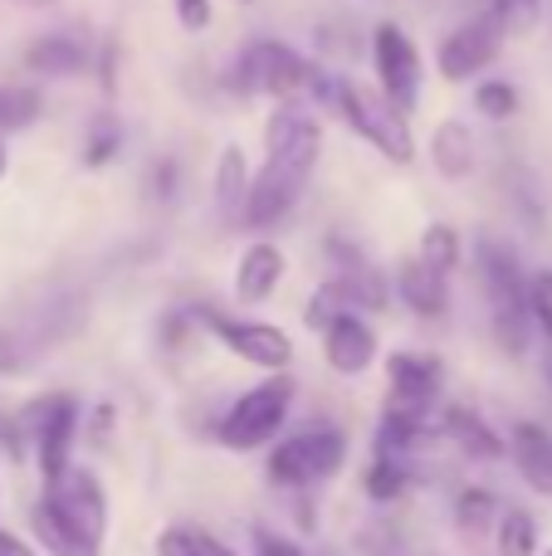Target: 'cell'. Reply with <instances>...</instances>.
<instances>
[{"mask_svg": "<svg viewBox=\"0 0 552 556\" xmlns=\"http://www.w3.org/2000/svg\"><path fill=\"white\" fill-rule=\"evenodd\" d=\"M293 401H299V381L289 371L260 376L254 386H244L240 395L221 405V415L211 420V440L225 454H264L293 420Z\"/></svg>", "mask_w": 552, "mask_h": 556, "instance_id": "277c9868", "label": "cell"}, {"mask_svg": "<svg viewBox=\"0 0 552 556\" xmlns=\"http://www.w3.org/2000/svg\"><path fill=\"white\" fill-rule=\"evenodd\" d=\"M0 556H39V552H35V542H29L25 532H15V528L0 522Z\"/></svg>", "mask_w": 552, "mask_h": 556, "instance_id": "ab89813d", "label": "cell"}, {"mask_svg": "<svg viewBox=\"0 0 552 556\" xmlns=\"http://www.w3.org/2000/svg\"><path fill=\"white\" fill-rule=\"evenodd\" d=\"M323 152V123L303 103H274L264 123V162L250 176L244 230H279L309 191V176Z\"/></svg>", "mask_w": 552, "mask_h": 556, "instance_id": "6da1fadb", "label": "cell"}, {"mask_svg": "<svg viewBox=\"0 0 552 556\" xmlns=\"http://www.w3.org/2000/svg\"><path fill=\"white\" fill-rule=\"evenodd\" d=\"M391 293H397L401 307H406L411 317H421V323H446L450 317V278L426 269L416 254L397 264V274H391Z\"/></svg>", "mask_w": 552, "mask_h": 556, "instance_id": "ffe728a7", "label": "cell"}, {"mask_svg": "<svg viewBox=\"0 0 552 556\" xmlns=\"http://www.w3.org/2000/svg\"><path fill=\"white\" fill-rule=\"evenodd\" d=\"M25 68L39 78H78L88 68V45L68 29H49L25 49Z\"/></svg>", "mask_w": 552, "mask_h": 556, "instance_id": "7402d4cb", "label": "cell"}, {"mask_svg": "<svg viewBox=\"0 0 552 556\" xmlns=\"http://www.w3.org/2000/svg\"><path fill=\"white\" fill-rule=\"evenodd\" d=\"M25 538L35 542L39 556H103L108 547H98L93 538H84V532L74 528V522L64 518V508H59L49 493H39L35 503H29V518H25Z\"/></svg>", "mask_w": 552, "mask_h": 556, "instance_id": "d6986e66", "label": "cell"}, {"mask_svg": "<svg viewBox=\"0 0 552 556\" xmlns=\"http://www.w3.org/2000/svg\"><path fill=\"white\" fill-rule=\"evenodd\" d=\"M309 556H328V552H309Z\"/></svg>", "mask_w": 552, "mask_h": 556, "instance_id": "bcb514c9", "label": "cell"}, {"mask_svg": "<svg viewBox=\"0 0 552 556\" xmlns=\"http://www.w3.org/2000/svg\"><path fill=\"white\" fill-rule=\"evenodd\" d=\"M39 113H45L39 88H29V84H5V88H0V137L35 127Z\"/></svg>", "mask_w": 552, "mask_h": 556, "instance_id": "f1b7e54d", "label": "cell"}, {"mask_svg": "<svg viewBox=\"0 0 552 556\" xmlns=\"http://www.w3.org/2000/svg\"><path fill=\"white\" fill-rule=\"evenodd\" d=\"M440 450V430L436 415H411V410H391L381 405L377 425H372V454H391V459H411Z\"/></svg>", "mask_w": 552, "mask_h": 556, "instance_id": "ac0fdd59", "label": "cell"}, {"mask_svg": "<svg viewBox=\"0 0 552 556\" xmlns=\"http://www.w3.org/2000/svg\"><path fill=\"white\" fill-rule=\"evenodd\" d=\"M528 317H534V332L552 342V269L528 274Z\"/></svg>", "mask_w": 552, "mask_h": 556, "instance_id": "d6a6232c", "label": "cell"}, {"mask_svg": "<svg viewBox=\"0 0 552 556\" xmlns=\"http://www.w3.org/2000/svg\"><path fill=\"white\" fill-rule=\"evenodd\" d=\"M0 459L5 464H29V440L15 410H0Z\"/></svg>", "mask_w": 552, "mask_h": 556, "instance_id": "8d00e7d4", "label": "cell"}, {"mask_svg": "<svg viewBox=\"0 0 552 556\" xmlns=\"http://www.w3.org/2000/svg\"><path fill=\"white\" fill-rule=\"evenodd\" d=\"M5 172H10V152H5V137H0V181H5Z\"/></svg>", "mask_w": 552, "mask_h": 556, "instance_id": "60d3db41", "label": "cell"}, {"mask_svg": "<svg viewBox=\"0 0 552 556\" xmlns=\"http://www.w3.org/2000/svg\"><path fill=\"white\" fill-rule=\"evenodd\" d=\"M489 15H494V25L509 35H528V29L538 25V15H543V0H489Z\"/></svg>", "mask_w": 552, "mask_h": 556, "instance_id": "1f68e13d", "label": "cell"}, {"mask_svg": "<svg viewBox=\"0 0 552 556\" xmlns=\"http://www.w3.org/2000/svg\"><path fill=\"white\" fill-rule=\"evenodd\" d=\"M430 162H436V172L446 181H465L475 172V132L465 123H455V117L440 123L436 137H430Z\"/></svg>", "mask_w": 552, "mask_h": 556, "instance_id": "484cf974", "label": "cell"}, {"mask_svg": "<svg viewBox=\"0 0 552 556\" xmlns=\"http://www.w3.org/2000/svg\"><path fill=\"white\" fill-rule=\"evenodd\" d=\"M176 176H181V166H176L172 156H162V162H152V172H147V191H152L156 201H172V195H176Z\"/></svg>", "mask_w": 552, "mask_h": 556, "instance_id": "74e56055", "label": "cell"}, {"mask_svg": "<svg viewBox=\"0 0 552 556\" xmlns=\"http://www.w3.org/2000/svg\"><path fill=\"white\" fill-rule=\"evenodd\" d=\"M323 260H328V278H323V283L342 298L348 313L372 317V313H387L391 307V278L381 274L357 244H348L342 235H333V240L323 244Z\"/></svg>", "mask_w": 552, "mask_h": 556, "instance_id": "30bf717a", "label": "cell"}, {"mask_svg": "<svg viewBox=\"0 0 552 556\" xmlns=\"http://www.w3.org/2000/svg\"><path fill=\"white\" fill-rule=\"evenodd\" d=\"M113 434H117V410H113V401L84 405V434H78V440H88L93 450H108V444H113Z\"/></svg>", "mask_w": 552, "mask_h": 556, "instance_id": "e575fe53", "label": "cell"}, {"mask_svg": "<svg viewBox=\"0 0 552 556\" xmlns=\"http://www.w3.org/2000/svg\"><path fill=\"white\" fill-rule=\"evenodd\" d=\"M338 313H348V307H342V298L333 293L328 283H318V288L309 293V303H303V323H309L313 332H323V327H328Z\"/></svg>", "mask_w": 552, "mask_h": 556, "instance_id": "d590c367", "label": "cell"}, {"mask_svg": "<svg viewBox=\"0 0 552 556\" xmlns=\"http://www.w3.org/2000/svg\"><path fill=\"white\" fill-rule=\"evenodd\" d=\"M0 498H5V489H0Z\"/></svg>", "mask_w": 552, "mask_h": 556, "instance_id": "7dc6e473", "label": "cell"}, {"mask_svg": "<svg viewBox=\"0 0 552 556\" xmlns=\"http://www.w3.org/2000/svg\"><path fill=\"white\" fill-rule=\"evenodd\" d=\"M20 425L29 440V464L39 489H59L64 473L78 464V434H84V401L74 391H45L20 405Z\"/></svg>", "mask_w": 552, "mask_h": 556, "instance_id": "8992f818", "label": "cell"}, {"mask_svg": "<svg viewBox=\"0 0 552 556\" xmlns=\"http://www.w3.org/2000/svg\"><path fill=\"white\" fill-rule=\"evenodd\" d=\"M250 556H309L299 547V538H289L284 528L269 522H250Z\"/></svg>", "mask_w": 552, "mask_h": 556, "instance_id": "836d02e7", "label": "cell"}, {"mask_svg": "<svg viewBox=\"0 0 552 556\" xmlns=\"http://www.w3.org/2000/svg\"><path fill=\"white\" fill-rule=\"evenodd\" d=\"M172 10H176V20H181V29H191V35H201L215 15L211 0H172Z\"/></svg>", "mask_w": 552, "mask_h": 556, "instance_id": "f35d334b", "label": "cell"}, {"mask_svg": "<svg viewBox=\"0 0 552 556\" xmlns=\"http://www.w3.org/2000/svg\"><path fill=\"white\" fill-rule=\"evenodd\" d=\"M489 542H494V556H538L543 552V528H538L534 508H524V503H504L494 532H489Z\"/></svg>", "mask_w": 552, "mask_h": 556, "instance_id": "d4e9b609", "label": "cell"}, {"mask_svg": "<svg viewBox=\"0 0 552 556\" xmlns=\"http://www.w3.org/2000/svg\"><path fill=\"white\" fill-rule=\"evenodd\" d=\"M15 5H25V10H45V5H54V0H15Z\"/></svg>", "mask_w": 552, "mask_h": 556, "instance_id": "b9f144b4", "label": "cell"}, {"mask_svg": "<svg viewBox=\"0 0 552 556\" xmlns=\"http://www.w3.org/2000/svg\"><path fill=\"white\" fill-rule=\"evenodd\" d=\"M372 74H377V93L387 98L397 113H416L421 103V78H426V64H421V49L397 20H381L372 29Z\"/></svg>", "mask_w": 552, "mask_h": 556, "instance_id": "9c48e42d", "label": "cell"}, {"mask_svg": "<svg viewBox=\"0 0 552 556\" xmlns=\"http://www.w3.org/2000/svg\"><path fill=\"white\" fill-rule=\"evenodd\" d=\"M318 342H323L328 371L342 376V381H357V376H367L381 362V337L372 327V317H362V313H338L318 332Z\"/></svg>", "mask_w": 552, "mask_h": 556, "instance_id": "4fadbf2b", "label": "cell"}, {"mask_svg": "<svg viewBox=\"0 0 552 556\" xmlns=\"http://www.w3.org/2000/svg\"><path fill=\"white\" fill-rule=\"evenodd\" d=\"M475 113L489 117V123H509L518 113V88L504 84V78H479L475 84Z\"/></svg>", "mask_w": 552, "mask_h": 556, "instance_id": "4dcf8cb0", "label": "cell"}, {"mask_svg": "<svg viewBox=\"0 0 552 556\" xmlns=\"http://www.w3.org/2000/svg\"><path fill=\"white\" fill-rule=\"evenodd\" d=\"M196 327L211 332L235 362L254 366L264 376H279L293 366V337L284 332L279 323H264V317H240V313H225V307H211V303H196L191 307Z\"/></svg>", "mask_w": 552, "mask_h": 556, "instance_id": "52a82bcc", "label": "cell"}, {"mask_svg": "<svg viewBox=\"0 0 552 556\" xmlns=\"http://www.w3.org/2000/svg\"><path fill=\"white\" fill-rule=\"evenodd\" d=\"M499 508H504V498H499L489 483H460V489L450 493V522H455V532L469 542L494 532Z\"/></svg>", "mask_w": 552, "mask_h": 556, "instance_id": "603a6c76", "label": "cell"}, {"mask_svg": "<svg viewBox=\"0 0 552 556\" xmlns=\"http://www.w3.org/2000/svg\"><path fill=\"white\" fill-rule=\"evenodd\" d=\"M49 493V498L64 508V518L74 522L84 538H93L98 547H108V522H113V503H108V483L98 479L93 464H74V469L64 473V483L59 489H39Z\"/></svg>", "mask_w": 552, "mask_h": 556, "instance_id": "5bb4252c", "label": "cell"}, {"mask_svg": "<svg viewBox=\"0 0 552 556\" xmlns=\"http://www.w3.org/2000/svg\"><path fill=\"white\" fill-rule=\"evenodd\" d=\"M352 459V440L342 425L313 420L299 430H284L279 440L264 450V479L279 493H318L323 483H333Z\"/></svg>", "mask_w": 552, "mask_h": 556, "instance_id": "3957f363", "label": "cell"}, {"mask_svg": "<svg viewBox=\"0 0 552 556\" xmlns=\"http://www.w3.org/2000/svg\"><path fill=\"white\" fill-rule=\"evenodd\" d=\"M235 5H254V0H235Z\"/></svg>", "mask_w": 552, "mask_h": 556, "instance_id": "ee69618b", "label": "cell"}, {"mask_svg": "<svg viewBox=\"0 0 552 556\" xmlns=\"http://www.w3.org/2000/svg\"><path fill=\"white\" fill-rule=\"evenodd\" d=\"M504 54V29L494 25V15H469L440 39L436 49V68L446 84H469L475 74H485L494 59Z\"/></svg>", "mask_w": 552, "mask_h": 556, "instance_id": "7c38bea8", "label": "cell"}, {"mask_svg": "<svg viewBox=\"0 0 552 556\" xmlns=\"http://www.w3.org/2000/svg\"><path fill=\"white\" fill-rule=\"evenodd\" d=\"M230 88L240 98H274V103H303V108H333L338 74L303 59L284 39H250L240 59L230 64Z\"/></svg>", "mask_w": 552, "mask_h": 556, "instance_id": "7a4b0ae2", "label": "cell"}, {"mask_svg": "<svg viewBox=\"0 0 552 556\" xmlns=\"http://www.w3.org/2000/svg\"><path fill=\"white\" fill-rule=\"evenodd\" d=\"M538 556H552V547H543V552H538Z\"/></svg>", "mask_w": 552, "mask_h": 556, "instance_id": "f6af8a7d", "label": "cell"}, {"mask_svg": "<svg viewBox=\"0 0 552 556\" xmlns=\"http://www.w3.org/2000/svg\"><path fill=\"white\" fill-rule=\"evenodd\" d=\"M333 113H338L367 147H377L387 162H397V166L416 162V132H411V117L397 113L377 88H362V84H352V78H338Z\"/></svg>", "mask_w": 552, "mask_h": 556, "instance_id": "ba28073f", "label": "cell"}, {"mask_svg": "<svg viewBox=\"0 0 552 556\" xmlns=\"http://www.w3.org/2000/svg\"><path fill=\"white\" fill-rule=\"evenodd\" d=\"M543 376H548V391H552V356H548V366H543Z\"/></svg>", "mask_w": 552, "mask_h": 556, "instance_id": "7bdbcfd3", "label": "cell"}, {"mask_svg": "<svg viewBox=\"0 0 552 556\" xmlns=\"http://www.w3.org/2000/svg\"><path fill=\"white\" fill-rule=\"evenodd\" d=\"M152 552L156 556H250V552L230 547L221 532L196 528V522H172V528H162L152 542Z\"/></svg>", "mask_w": 552, "mask_h": 556, "instance_id": "4316f807", "label": "cell"}, {"mask_svg": "<svg viewBox=\"0 0 552 556\" xmlns=\"http://www.w3.org/2000/svg\"><path fill=\"white\" fill-rule=\"evenodd\" d=\"M284 274H289V260L274 240H250L235 260V278H230V293L240 307H260L279 293Z\"/></svg>", "mask_w": 552, "mask_h": 556, "instance_id": "2e32d148", "label": "cell"}, {"mask_svg": "<svg viewBox=\"0 0 552 556\" xmlns=\"http://www.w3.org/2000/svg\"><path fill=\"white\" fill-rule=\"evenodd\" d=\"M117 152H123V123L113 113H98L84 137V166H108Z\"/></svg>", "mask_w": 552, "mask_h": 556, "instance_id": "f546056e", "label": "cell"}, {"mask_svg": "<svg viewBox=\"0 0 552 556\" xmlns=\"http://www.w3.org/2000/svg\"><path fill=\"white\" fill-rule=\"evenodd\" d=\"M416 260L426 264V269L450 278L460 269V260H465V240H460L455 225H426V230H421V244H416Z\"/></svg>", "mask_w": 552, "mask_h": 556, "instance_id": "83f0119b", "label": "cell"}, {"mask_svg": "<svg viewBox=\"0 0 552 556\" xmlns=\"http://www.w3.org/2000/svg\"><path fill=\"white\" fill-rule=\"evenodd\" d=\"M475 274H479V288H485V307H489V337L504 356H528L534 346V317H528V274L518 264L514 244L485 240L475 244Z\"/></svg>", "mask_w": 552, "mask_h": 556, "instance_id": "5b68a950", "label": "cell"}, {"mask_svg": "<svg viewBox=\"0 0 552 556\" xmlns=\"http://www.w3.org/2000/svg\"><path fill=\"white\" fill-rule=\"evenodd\" d=\"M504 459L514 464V473L552 503V430L543 420H514L504 434Z\"/></svg>", "mask_w": 552, "mask_h": 556, "instance_id": "e0dca14e", "label": "cell"}, {"mask_svg": "<svg viewBox=\"0 0 552 556\" xmlns=\"http://www.w3.org/2000/svg\"><path fill=\"white\" fill-rule=\"evenodd\" d=\"M387 405L411 415H436L446 405V362L436 352L401 346L387 356Z\"/></svg>", "mask_w": 552, "mask_h": 556, "instance_id": "8fae6325", "label": "cell"}, {"mask_svg": "<svg viewBox=\"0 0 552 556\" xmlns=\"http://www.w3.org/2000/svg\"><path fill=\"white\" fill-rule=\"evenodd\" d=\"M357 483H362V498H367L372 508H397V503H406L411 493L421 489V464L391 459V454H367Z\"/></svg>", "mask_w": 552, "mask_h": 556, "instance_id": "44dd1931", "label": "cell"}, {"mask_svg": "<svg viewBox=\"0 0 552 556\" xmlns=\"http://www.w3.org/2000/svg\"><path fill=\"white\" fill-rule=\"evenodd\" d=\"M250 162L240 147H221L215 156V211L225 225H244V201H250Z\"/></svg>", "mask_w": 552, "mask_h": 556, "instance_id": "cb8c5ba5", "label": "cell"}, {"mask_svg": "<svg viewBox=\"0 0 552 556\" xmlns=\"http://www.w3.org/2000/svg\"><path fill=\"white\" fill-rule=\"evenodd\" d=\"M436 430H440V444H450V450L469 464H499L504 459V434H499L475 405L446 401L436 410Z\"/></svg>", "mask_w": 552, "mask_h": 556, "instance_id": "9a60e30c", "label": "cell"}]
</instances>
